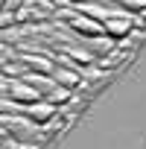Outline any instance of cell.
I'll list each match as a JSON object with an SVG mask.
<instances>
[{
    "label": "cell",
    "mask_w": 146,
    "mask_h": 149,
    "mask_svg": "<svg viewBox=\"0 0 146 149\" xmlns=\"http://www.w3.org/2000/svg\"><path fill=\"white\" fill-rule=\"evenodd\" d=\"M3 91H6V100H9V97H15L18 102H26V105H35V102H44V91H38V88L26 85L24 79L12 82V79H6V76H3Z\"/></svg>",
    "instance_id": "1"
},
{
    "label": "cell",
    "mask_w": 146,
    "mask_h": 149,
    "mask_svg": "<svg viewBox=\"0 0 146 149\" xmlns=\"http://www.w3.org/2000/svg\"><path fill=\"white\" fill-rule=\"evenodd\" d=\"M102 26H105V32H111L114 38H123V35H129L131 32V26H134V21H131V15H108L105 21H102Z\"/></svg>",
    "instance_id": "2"
},
{
    "label": "cell",
    "mask_w": 146,
    "mask_h": 149,
    "mask_svg": "<svg viewBox=\"0 0 146 149\" xmlns=\"http://www.w3.org/2000/svg\"><path fill=\"white\" fill-rule=\"evenodd\" d=\"M53 79L61 85V88H67V91H73V88H79V73H76V67H56V73H53Z\"/></svg>",
    "instance_id": "3"
},
{
    "label": "cell",
    "mask_w": 146,
    "mask_h": 149,
    "mask_svg": "<svg viewBox=\"0 0 146 149\" xmlns=\"http://www.w3.org/2000/svg\"><path fill=\"white\" fill-rule=\"evenodd\" d=\"M70 26L79 29V32H85V35H99V32H105V26H102L99 21H91V18H85V15H73V18H70Z\"/></svg>",
    "instance_id": "4"
},
{
    "label": "cell",
    "mask_w": 146,
    "mask_h": 149,
    "mask_svg": "<svg viewBox=\"0 0 146 149\" xmlns=\"http://www.w3.org/2000/svg\"><path fill=\"white\" fill-rule=\"evenodd\" d=\"M56 114V105H50L47 100L44 102H35V105H26V117L32 120V123H44V120H50Z\"/></svg>",
    "instance_id": "5"
},
{
    "label": "cell",
    "mask_w": 146,
    "mask_h": 149,
    "mask_svg": "<svg viewBox=\"0 0 146 149\" xmlns=\"http://www.w3.org/2000/svg\"><path fill=\"white\" fill-rule=\"evenodd\" d=\"M44 100H47L50 105H58V102H67V100H70V91L58 85V88H56V91H50V94H47Z\"/></svg>",
    "instance_id": "6"
}]
</instances>
